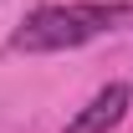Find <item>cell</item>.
Masks as SVG:
<instances>
[{
  "mask_svg": "<svg viewBox=\"0 0 133 133\" xmlns=\"http://www.w3.org/2000/svg\"><path fill=\"white\" fill-rule=\"evenodd\" d=\"M102 31H133V5H41L16 26V51H72Z\"/></svg>",
  "mask_w": 133,
  "mask_h": 133,
  "instance_id": "6da1fadb",
  "label": "cell"
},
{
  "mask_svg": "<svg viewBox=\"0 0 133 133\" xmlns=\"http://www.w3.org/2000/svg\"><path fill=\"white\" fill-rule=\"evenodd\" d=\"M123 113H128V87H123V82H108L82 113L66 123V133H108V128L123 123Z\"/></svg>",
  "mask_w": 133,
  "mask_h": 133,
  "instance_id": "7a4b0ae2",
  "label": "cell"
}]
</instances>
